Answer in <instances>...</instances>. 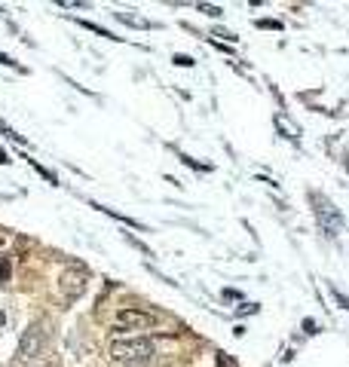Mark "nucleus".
<instances>
[{"instance_id":"1","label":"nucleus","mask_w":349,"mask_h":367,"mask_svg":"<svg viewBox=\"0 0 349 367\" xmlns=\"http://www.w3.org/2000/svg\"><path fill=\"white\" fill-rule=\"evenodd\" d=\"M310 206H312V215H316V224L319 230L325 232V236H340L343 232V215H340V208L334 206L331 199H328L325 193H310Z\"/></svg>"},{"instance_id":"2","label":"nucleus","mask_w":349,"mask_h":367,"mask_svg":"<svg viewBox=\"0 0 349 367\" xmlns=\"http://www.w3.org/2000/svg\"><path fill=\"white\" fill-rule=\"evenodd\" d=\"M153 355V340L147 337H135V340H113L111 343V358L123 364H141Z\"/></svg>"},{"instance_id":"3","label":"nucleus","mask_w":349,"mask_h":367,"mask_svg":"<svg viewBox=\"0 0 349 367\" xmlns=\"http://www.w3.org/2000/svg\"><path fill=\"white\" fill-rule=\"evenodd\" d=\"M44 343H46V324L44 321H31L22 330V340H19V364L34 361V358L44 352Z\"/></svg>"},{"instance_id":"4","label":"nucleus","mask_w":349,"mask_h":367,"mask_svg":"<svg viewBox=\"0 0 349 367\" xmlns=\"http://www.w3.org/2000/svg\"><path fill=\"white\" fill-rule=\"evenodd\" d=\"M86 285H89L86 270H65L59 275V294H62V300H65V303L80 300L83 294H86Z\"/></svg>"},{"instance_id":"5","label":"nucleus","mask_w":349,"mask_h":367,"mask_svg":"<svg viewBox=\"0 0 349 367\" xmlns=\"http://www.w3.org/2000/svg\"><path fill=\"white\" fill-rule=\"evenodd\" d=\"M156 324V315L153 313H144V309H120L117 313V321H113V330H147Z\"/></svg>"},{"instance_id":"6","label":"nucleus","mask_w":349,"mask_h":367,"mask_svg":"<svg viewBox=\"0 0 349 367\" xmlns=\"http://www.w3.org/2000/svg\"><path fill=\"white\" fill-rule=\"evenodd\" d=\"M113 16L120 19L123 25H129V28H141V31H147V28H153L151 19H144V16H135V12H126V10H117Z\"/></svg>"},{"instance_id":"7","label":"nucleus","mask_w":349,"mask_h":367,"mask_svg":"<svg viewBox=\"0 0 349 367\" xmlns=\"http://www.w3.org/2000/svg\"><path fill=\"white\" fill-rule=\"evenodd\" d=\"M199 12H205V16H211V19L224 16V10H220V6H211V3H199Z\"/></svg>"},{"instance_id":"8","label":"nucleus","mask_w":349,"mask_h":367,"mask_svg":"<svg viewBox=\"0 0 349 367\" xmlns=\"http://www.w3.org/2000/svg\"><path fill=\"white\" fill-rule=\"evenodd\" d=\"M10 272H12L10 260H6V257H0V285H3V281H10Z\"/></svg>"},{"instance_id":"9","label":"nucleus","mask_w":349,"mask_h":367,"mask_svg":"<svg viewBox=\"0 0 349 367\" xmlns=\"http://www.w3.org/2000/svg\"><path fill=\"white\" fill-rule=\"evenodd\" d=\"M59 6L62 10H80V6H86V3H80V0H59Z\"/></svg>"},{"instance_id":"10","label":"nucleus","mask_w":349,"mask_h":367,"mask_svg":"<svg viewBox=\"0 0 349 367\" xmlns=\"http://www.w3.org/2000/svg\"><path fill=\"white\" fill-rule=\"evenodd\" d=\"M175 65L178 68H194V59H190V55H175Z\"/></svg>"},{"instance_id":"11","label":"nucleus","mask_w":349,"mask_h":367,"mask_svg":"<svg viewBox=\"0 0 349 367\" xmlns=\"http://www.w3.org/2000/svg\"><path fill=\"white\" fill-rule=\"evenodd\" d=\"M258 313V303H245V306H239V315H254Z\"/></svg>"},{"instance_id":"12","label":"nucleus","mask_w":349,"mask_h":367,"mask_svg":"<svg viewBox=\"0 0 349 367\" xmlns=\"http://www.w3.org/2000/svg\"><path fill=\"white\" fill-rule=\"evenodd\" d=\"M331 294H334V300H337V303H340V306H343V309H349V297H346V294H340V291H337V288H334V291H331Z\"/></svg>"},{"instance_id":"13","label":"nucleus","mask_w":349,"mask_h":367,"mask_svg":"<svg viewBox=\"0 0 349 367\" xmlns=\"http://www.w3.org/2000/svg\"><path fill=\"white\" fill-rule=\"evenodd\" d=\"M254 25H258V28H282L279 22H273V19H258Z\"/></svg>"},{"instance_id":"14","label":"nucleus","mask_w":349,"mask_h":367,"mask_svg":"<svg viewBox=\"0 0 349 367\" xmlns=\"http://www.w3.org/2000/svg\"><path fill=\"white\" fill-rule=\"evenodd\" d=\"M303 330H306V334H319V324H316V321H310V319H306V321H303Z\"/></svg>"},{"instance_id":"15","label":"nucleus","mask_w":349,"mask_h":367,"mask_svg":"<svg viewBox=\"0 0 349 367\" xmlns=\"http://www.w3.org/2000/svg\"><path fill=\"white\" fill-rule=\"evenodd\" d=\"M0 65H12V68H19V65H16V61H12V59H10V55H3V52H0ZM19 70H22V68H19Z\"/></svg>"},{"instance_id":"16","label":"nucleus","mask_w":349,"mask_h":367,"mask_svg":"<svg viewBox=\"0 0 349 367\" xmlns=\"http://www.w3.org/2000/svg\"><path fill=\"white\" fill-rule=\"evenodd\" d=\"M3 162H6V153H3V150H0V166H3Z\"/></svg>"},{"instance_id":"17","label":"nucleus","mask_w":349,"mask_h":367,"mask_svg":"<svg viewBox=\"0 0 349 367\" xmlns=\"http://www.w3.org/2000/svg\"><path fill=\"white\" fill-rule=\"evenodd\" d=\"M3 321H6V315H3V313H0V328H3Z\"/></svg>"},{"instance_id":"18","label":"nucleus","mask_w":349,"mask_h":367,"mask_svg":"<svg viewBox=\"0 0 349 367\" xmlns=\"http://www.w3.org/2000/svg\"><path fill=\"white\" fill-rule=\"evenodd\" d=\"M343 166H346V172H349V153H346V159H343Z\"/></svg>"}]
</instances>
